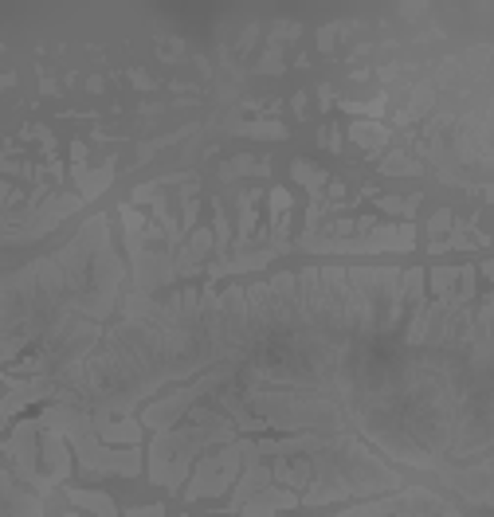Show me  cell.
<instances>
[{
    "mask_svg": "<svg viewBox=\"0 0 494 517\" xmlns=\"http://www.w3.org/2000/svg\"><path fill=\"white\" fill-rule=\"evenodd\" d=\"M447 224H451V212H447V208H444V212H439V216L432 219V228H435V231H444Z\"/></svg>",
    "mask_w": 494,
    "mask_h": 517,
    "instance_id": "5b68a950",
    "label": "cell"
},
{
    "mask_svg": "<svg viewBox=\"0 0 494 517\" xmlns=\"http://www.w3.org/2000/svg\"><path fill=\"white\" fill-rule=\"evenodd\" d=\"M298 497L295 494H287V490H271L267 497H259V502H251V506L244 509L247 517H259V514H271V509H287V506H295Z\"/></svg>",
    "mask_w": 494,
    "mask_h": 517,
    "instance_id": "6da1fadb",
    "label": "cell"
},
{
    "mask_svg": "<svg viewBox=\"0 0 494 517\" xmlns=\"http://www.w3.org/2000/svg\"><path fill=\"white\" fill-rule=\"evenodd\" d=\"M71 497H75L79 506L94 509L99 517H118V509L110 506V497H106V494H83V490H71Z\"/></svg>",
    "mask_w": 494,
    "mask_h": 517,
    "instance_id": "7a4b0ae2",
    "label": "cell"
},
{
    "mask_svg": "<svg viewBox=\"0 0 494 517\" xmlns=\"http://www.w3.org/2000/svg\"><path fill=\"white\" fill-rule=\"evenodd\" d=\"M455 279H459V270H455V267H439V270L432 275V290H435V294H439L444 302H451V286H455Z\"/></svg>",
    "mask_w": 494,
    "mask_h": 517,
    "instance_id": "3957f363",
    "label": "cell"
},
{
    "mask_svg": "<svg viewBox=\"0 0 494 517\" xmlns=\"http://www.w3.org/2000/svg\"><path fill=\"white\" fill-rule=\"evenodd\" d=\"M102 439H126V443H138V423L134 419H122V423H114V428H102Z\"/></svg>",
    "mask_w": 494,
    "mask_h": 517,
    "instance_id": "277c9868",
    "label": "cell"
}]
</instances>
